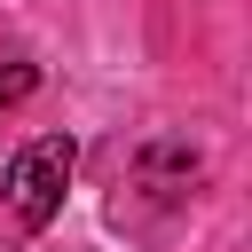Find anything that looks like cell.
Here are the masks:
<instances>
[{
  "label": "cell",
  "instance_id": "2",
  "mask_svg": "<svg viewBox=\"0 0 252 252\" xmlns=\"http://www.w3.org/2000/svg\"><path fill=\"white\" fill-rule=\"evenodd\" d=\"M32 87H39V71H32L24 55H8V63H0V110H16V102H24Z\"/></svg>",
  "mask_w": 252,
  "mask_h": 252
},
{
  "label": "cell",
  "instance_id": "1",
  "mask_svg": "<svg viewBox=\"0 0 252 252\" xmlns=\"http://www.w3.org/2000/svg\"><path fill=\"white\" fill-rule=\"evenodd\" d=\"M71 165H79L71 134H39V142H24V150H16V165H8V213H16L24 228H47V220L63 213Z\"/></svg>",
  "mask_w": 252,
  "mask_h": 252
}]
</instances>
